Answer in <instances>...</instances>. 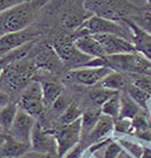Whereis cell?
I'll list each match as a JSON object with an SVG mask.
<instances>
[{"label": "cell", "mask_w": 151, "mask_h": 158, "mask_svg": "<svg viewBox=\"0 0 151 158\" xmlns=\"http://www.w3.org/2000/svg\"><path fill=\"white\" fill-rule=\"evenodd\" d=\"M23 158H60L57 154H49V152H29Z\"/></svg>", "instance_id": "34"}, {"label": "cell", "mask_w": 151, "mask_h": 158, "mask_svg": "<svg viewBox=\"0 0 151 158\" xmlns=\"http://www.w3.org/2000/svg\"><path fill=\"white\" fill-rule=\"evenodd\" d=\"M133 124L132 119L117 118L114 123V131L120 134H132L133 133Z\"/></svg>", "instance_id": "31"}, {"label": "cell", "mask_w": 151, "mask_h": 158, "mask_svg": "<svg viewBox=\"0 0 151 158\" xmlns=\"http://www.w3.org/2000/svg\"><path fill=\"white\" fill-rule=\"evenodd\" d=\"M127 94L139 105L140 107L142 108L145 107V104H147V102H148L151 97L149 94H147L142 89L138 88L137 86L132 85L131 82H129L128 87H127Z\"/></svg>", "instance_id": "28"}, {"label": "cell", "mask_w": 151, "mask_h": 158, "mask_svg": "<svg viewBox=\"0 0 151 158\" xmlns=\"http://www.w3.org/2000/svg\"><path fill=\"white\" fill-rule=\"evenodd\" d=\"M57 143V155L62 158L66 152L81 143L82 139V117L69 125L53 130Z\"/></svg>", "instance_id": "8"}, {"label": "cell", "mask_w": 151, "mask_h": 158, "mask_svg": "<svg viewBox=\"0 0 151 158\" xmlns=\"http://www.w3.org/2000/svg\"><path fill=\"white\" fill-rule=\"evenodd\" d=\"M74 45L76 48L81 50L83 54L87 55L92 58H104L106 57L102 46L93 36H82L77 37L74 40Z\"/></svg>", "instance_id": "18"}, {"label": "cell", "mask_w": 151, "mask_h": 158, "mask_svg": "<svg viewBox=\"0 0 151 158\" xmlns=\"http://www.w3.org/2000/svg\"><path fill=\"white\" fill-rule=\"evenodd\" d=\"M119 91H113V90H109L103 87H97L95 89H92L90 93H88V98L92 102V104L94 105V107L101 108L102 105L111 98L112 96H114L115 94H118Z\"/></svg>", "instance_id": "24"}, {"label": "cell", "mask_w": 151, "mask_h": 158, "mask_svg": "<svg viewBox=\"0 0 151 158\" xmlns=\"http://www.w3.org/2000/svg\"><path fill=\"white\" fill-rule=\"evenodd\" d=\"M129 80L132 85L137 86L151 96V75L147 73H132L128 75Z\"/></svg>", "instance_id": "27"}, {"label": "cell", "mask_w": 151, "mask_h": 158, "mask_svg": "<svg viewBox=\"0 0 151 158\" xmlns=\"http://www.w3.org/2000/svg\"><path fill=\"white\" fill-rule=\"evenodd\" d=\"M36 66L35 62L25 61L24 59L12 61L3 68L0 78V90L6 94H14L25 89L33 80Z\"/></svg>", "instance_id": "1"}, {"label": "cell", "mask_w": 151, "mask_h": 158, "mask_svg": "<svg viewBox=\"0 0 151 158\" xmlns=\"http://www.w3.org/2000/svg\"><path fill=\"white\" fill-rule=\"evenodd\" d=\"M120 107H121V99H120V95L118 93L102 105L101 113H102V115H105L109 116V117H112L113 119H117L119 118Z\"/></svg>", "instance_id": "26"}, {"label": "cell", "mask_w": 151, "mask_h": 158, "mask_svg": "<svg viewBox=\"0 0 151 158\" xmlns=\"http://www.w3.org/2000/svg\"><path fill=\"white\" fill-rule=\"evenodd\" d=\"M30 146L33 152L57 154V143L53 130H46L39 123H36L33 128Z\"/></svg>", "instance_id": "10"}, {"label": "cell", "mask_w": 151, "mask_h": 158, "mask_svg": "<svg viewBox=\"0 0 151 158\" xmlns=\"http://www.w3.org/2000/svg\"><path fill=\"white\" fill-rule=\"evenodd\" d=\"M38 37L39 34L37 31L29 30L28 28L19 32L3 35L0 37V58L7 56L27 43L35 41Z\"/></svg>", "instance_id": "11"}, {"label": "cell", "mask_w": 151, "mask_h": 158, "mask_svg": "<svg viewBox=\"0 0 151 158\" xmlns=\"http://www.w3.org/2000/svg\"><path fill=\"white\" fill-rule=\"evenodd\" d=\"M17 105L20 109L33 116L34 118H38L43 115L46 107L44 105L40 81L32 80L29 82L20 95Z\"/></svg>", "instance_id": "7"}, {"label": "cell", "mask_w": 151, "mask_h": 158, "mask_svg": "<svg viewBox=\"0 0 151 158\" xmlns=\"http://www.w3.org/2000/svg\"><path fill=\"white\" fill-rule=\"evenodd\" d=\"M34 18L35 8L29 1H21L10 7L0 14V37L25 30Z\"/></svg>", "instance_id": "2"}, {"label": "cell", "mask_w": 151, "mask_h": 158, "mask_svg": "<svg viewBox=\"0 0 151 158\" xmlns=\"http://www.w3.org/2000/svg\"><path fill=\"white\" fill-rule=\"evenodd\" d=\"M35 119L36 118L19 108L14 124L11 128L7 131V134L17 140L30 144V136H32L33 128L36 124Z\"/></svg>", "instance_id": "13"}, {"label": "cell", "mask_w": 151, "mask_h": 158, "mask_svg": "<svg viewBox=\"0 0 151 158\" xmlns=\"http://www.w3.org/2000/svg\"><path fill=\"white\" fill-rule=\"evenodd\" d=\"M106 67L113 71L132 75V73H147L151 71V62L138 51L128 54L111 55L105 57Z\"/></svg>", "instance_id": "3"}, {"label": "cell", "mask_w": 151, "mask_h": 158, "mask_svg": "<svg viewBox=\"0 0 151 158\" xmlns=\"http://www.w3.org/2000/svg\"><path fill=\"white\" fill-rule=\"evenodd\" d=\"M84 6L95 16L112 20H126L130 9L123 0H85Z\"/></svg>", "instance_id": "5"}, {"label": "cell", "mask_w": 151, "mask_h": 158, "mask_svg": "<svg viewBox=\"0 0 151 158\" xmlns=\"http://www.w3.org/2000/svg\"><path fill=\"white\" fill-rule=\"evenodd\" d=\"M118 143L120 144V146L122 147V149H124L127 152H129L132 157L140 158L141 155H142L144 147L141 146L140 144L132 143V141H129L127 139H118Z\"/></svg>", "instance_id": "30"}, {"label": "cell", "mask_w": 151, "mask_h": 158, "mask_svg": "<svg viewBox=\"0 0 151 158\" xmlns=\"http://www.w3.org/2000/svg\"><path fill=\"white\" fill-rule=\"evenodd\" d=\"M102 116L101 108L92 107L86 109L82 115V139H84L94 128L96 123ZM81 139V140H82Z\"/></svg>", "instance_id": "21"}, {"label": "cell", "mask_w": 151, "mask_h": 158, "mask_svg": "<svg viewBox=\"0 0 151 158\" xmlns=\"http://www.w3.org/2000/svg\"><path fill=\"white\" fill-rule=\"evenodd\" d=\"M113 71L109 67H99V68H75L69 69L66 73V80L76 85L83 86H95L100 84L109 73Z\"/></svg>", "instance_id": "9"}, {"label": "cell", "mask_w": 151, "mask_h": 158, "mask_svg": "<svg viewBox=\"0 0 151 158\" xmlns=\"http://www.w3.org/2000/svg\"><path fill=\"white\" fill-rule=\"evenodd\" d=\"M7 104H9V95L0 90V108L6 106Z\"/></svg>", "instance_id": "36"}, {"label": "cell", "mask_w": 151, "mask_h": 158, "mask_svg": "<svg viewBox=\"0 0 151 158\" xmlns=\"http://www.w3.org/2000/svg\"><path fill=\"white\" fill-rule=\"evenodd\" d=\"M148 75H151V71H150V73H148Z\"/></svg>", "instance_id": "39"}, {"label": "cell", "mask_w": 151, "mask_h": 158, "mask_svg": "<svg viewBox=\"0 0 151 158\" xmlns=\"http://www.w3.org/2000/svg\"><path fill=\"white\" fill-rule=\"evenodd\" d=\"M124 21L129 26V28L131 29L132 43L137 51L143 55L151 62V35L142 28H140L137 23H134L131 20L126 19Z\"/></svg>", "instance_id": "16"}, {"label": "cell", "mask_w": 151, "mask_h": 158, "mask_svg": "<svg viewBox=\"0 0 151 158\" xmlns=\"http://www.w3.org/2000/svg\"><path fill=\"white\" fill-rule=\"evenodd\" d=\"M95 39L102 46L103 50L106 56L119 54H128V52H134L137 51L133 43L123 37L117 36V35L110 34H101L93 36Z\"/></svg>", "instance_id": "12"}, {"label": "cell", "mask_w": 151, "mask_h": 158, "mask_svg": "<svg viewBox=\"0 0 151 158\" xmlns=\"http://www.w3.org/2000/svg\"><path fill=\"white\" fill-rule=\"evenodd\" d=\"M29 150H32L30 144L17 140L6 133L0 144V158H23Z\"/></svg>", "instance_id": "15"}, {"label": "cell", "mask_w": 151, "mask_h": 158, "mask_svg": "<svg viewBox=\"0 0 151 158\" xmlns=\"http://www.w3.org/2000/svg\"><path fill=\"white\" fill-rule=\"evenodd\" d=\"M140 158H151V148L144 147V148H143L142 155H141Z\"/></svg>", "instance_id": "37"}, {"label": "cell", "mask_w": 151, "mask_h": 158, "mask_svg": "<svg viewBox=\"0 0 151 158\" xmlns=\"http://www.w3.org/2000/svg\"><path fill=\"white\" fill-rule=\"evenodd\" d=\"M42 84V93H43V100L46 108L54 107L63 94V87L56 82L43 81Z\"/></svg>", "instance_id": "19"}, {"label": "cell", "mask_w": 151, "mask_h": 158, "mask_svg": "<svg viewBox=\"0 0 151 158\" xmlns=\"http://www.w3.org/2000/svg\"><path fill=\"white\" fill-rule=\"evenodd\" d=\"M122 147L120 146L119 143L111 140L106 146H104L101 150L95 152L94 155L99 158H117L122 152Z\"/></svg>", "instance_id": "29"}, {"label": "cell", "mask_w": 151, "mask_h": 158, "mask_svg": "<svg viewBox=\"0 0 151 158\" xmlns=\"http://www.w3.org/2000/svg\"><path fill=\"white\" fill-rule=\"evenodd\" d=\"M19 2H21V1H17V0H0V14Z\"/></svg>", "instance_id": "35"}, {"label": "cell", "mask_w": 151, "mask_h": 158, "mask_svg": "<svg viewBox=\"0 0 151 158\" xmlns=\"http://www.w3.org/2000/svg\"><path fill=\"white\" fill-rule=\"evenodd\" d=\"M127 75L118 71H111L105 78L100 82V86L109 90L119 91L127 89L130 80H127Z\"/></svg>", "instance_id": "20"}, {"label": "cell", "mask_w": 151, "mask_h": 158, "mask_svg": "<svg viewBox=\"0 0 151 158\" xmlns=\"http://www.w3.org/2000/svg\"><path fill=\"white\" fill-rule=\"evenodd\" d=\"M74 40L75 38L72 37H60L53 45V48L55 49L62 62L66 66H69L72 69L83 67L90 60L93 59L92 57L83 54L82 51L76 48Z\"/></svg>", "instance_id": "6"}, {"label": "cell", "mask_w": 151, "mask_h": 158, "mask_svg": "<svg viewBox=\"0 0 151 158\" xmlns=\"http://www.w3.org/2000/svg\"><path fill=\"white\" fill-rule=\"evenodd\" d=\"M101 34L117 35V36L129 39L128 31L123 28V26H121L117 21H112V20L99 17V16H92V17L86 18L80 26V28L76 30V35L74 38Z\"/></svg>", "instance_id": "4"}, {"label": "cell", "mask_w": 151, "mask_h": 158, "mask_svg": "<svg viewBox=\"0 0 151 158\" xmlns=\"http://www.w3.org/2000/svg\"><path fill=\"white\" fill-rule=\"evenodd\" d=\"M134 23H137L140 28H142L143 30L151 35V16H144V17L139 18Z\"/></svg>", "instance_id": "33"}, {"label": "cell", "mask_w": 151, "mask_h": 158, "mask_svg": "<svg viewBox=\"0 0 151 158\" xmlns=\"http://www.w3.org/2000/svg\"><path fill=\"white\" fill-rule=\"evenodd\" d=\"M114 123H115V120L112 117L102 115L99 119V122L94 126V128L92 129L91 133L88 134L84 139H82L81 144L85 148H88L92 144L108 138L109 136L114 131Z\"/></svg>", "instance_id": "14"}, {"label": "cell", "mask_w": 151, "mask_h": 158, "mask_svg": "<svg viewBox=\"0 0 151 158\" xmlns=\"http://www.w3.org/2000/svg\"><path fill=\"white\" fill-rule=\"evenodd\" d=\"M117 158H134V157H132V156L130 155L129 152H127L126 150H122V152H121V154H120Z\"/></svg>", "instance_id": "38"}, {"label": "cell", "mask_w": 151, "mask_h": 158, "mask_svg": "<svg viewBox=\"0 0 151 158\" xmlns=\"http://www.w3.org/2000/svg\"><path fill=\"white\" fill-rule=\"evenodd\" d=\"M120 99H121V107H120L119 118L133 119L142 110L141 109L142 107H140L127 93L120 95Z\"/></svg>", "instance_id": "22"}, {"label": "cell", "mask_w": 151, "mask_h": 158, "mask_svg": "<svg viewBox=\"0 0 151 158\" xmlns=\"http://www.w3.org/2000/svg\"><path fill=\"white\" fill-rule=\"evenodd\" d=\"M35 66L36 69H42L45 71H56L60 69L62 60L53 47L46 46L40 48L35 57Z\"/></svg>", "instance_id": "17"}, {"label": "cell", "mask_w": 151, "mask_h": 158, "mask_svg": "<svg viewBox=\"0 0 151 158\" xmlns=\"http://www.w3.org/2000/svg\"><path fill=\"white\" fill-rule=\"evenodd\" d=\"M84 152H85V147L80 143L71 150H69L62 158H83Z\"/></svg>", "instance_id": "32"}, {"label": "cell", "mask_w": 151, "mask_h": 158, "mask_svg": "<svg viewBox=\"0 0 151 158\" xmlns=\"http://www.w3.org/2000/svg\"><path fill=\"white\" fill-rule=\"evenodd\" d=\"M83 111L78 105L75 104V102H72L71 105H69L67 107L64 109L63 114L60 116L58 118V123H60V126H64V125H69L71 123L75 122L77 119H80L83 115Z\"/></svg>", "instance_id": "25"}, {"label": "cell", "mask_w": 151, "mask_h": 158, "mask_svg": "<svg viewBox=\"0 0 151 158\" xmlns=\"http://www.w3.org/2000/svg\"><path fill=\"white\" fill-rule=\"evenodd\" d=\"M18 110H19V107L15 102H9L6 106L0 108V129L7 133L11 128Z\"/></svg>", "instance_id": "23"}]
</instances>
